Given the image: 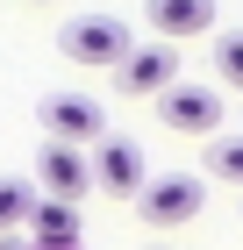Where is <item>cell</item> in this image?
I'll use <instances>...</instances> for the list:
<instances>
[{"label":"cell","mask_w":243,"mask_h":250,"mask_svg":"<svg viewBox=\"0 0 243 250\" xmlns=\"http://www.w3.org/2000/svg\"><path fill=\"white\" fill-rule=\"evenodd\" d=\"M43 129L65 150H93L100 136H108V107L93 93H43Z\"/></svg>","instance_id":"7a4b0ae2"},{"label":"cell","mask_w":243,"mask_h":250,"mask_svg":"<svg viewBox=\"0 0 243 250\" xmlns=\"http://www.w3.org/2000/svg\"><path fill=\"white\" fill-rule=\"evenodd\" d=\"M86 165H93V179L114 193V200H136V193L150 186V172H143V150H136L129 136H100Z\"/></svg>","instance_id":"5b68a950"},{"label":"cell","mask_w":243,"mask_h":250,"mask_svg":"<svg viewBox=\"0 0 243 250\" xmlns=\"http://www.w3.org/2000/svg\"><path fill=\"white\" fill-rule=\"evenodd\" d=\"M207 172L229 179V186H243V136H215L207 143Z\"/></svg>","instance_id":"8fae6325"},{"label":"cell","mask_w":243,"mask_h":250,"mask_svg":"<svg viewBox=\"0 0 243 250\" xmlns=\"http://www.w3.org/2000/svg\"><path fill=\"white\" fill-rule=\"evenodd\" d=\"M0 250H22V236H7V243H0Z\"/></svg>","instance_id":"4fadbf2b"},{"label":"cell","mask_w":243,"mask_h":250,"mask_svg":"<svg viewBox=\"0 0 243 250\" xmlns=\"http://www.w3.org/2000/svg\"><path fill=\"white\" fill-rule=\"evenodd\" d=\"M143 15H150V29L157 36H207L215 29V0H143Z\"/></svg>","instance_id":"ba28073f"},{"label":"cell","mask_w":243,"mask_h":250,"mask_svg":"<svg viewBox=\"0 0 243 250\" xmlns=\"http://www.w3.org/2000/svg\"><path fill=\"white\" fill-rule=\"evenodd\" d=\"M200 208H207V186L193 172H165V179H150V186L136 193V214H143L150 229H179V222H193Z\"/></svg>","instance_id":"3957f363"},{"label":"cell","mask_w":243,"mask_h":250,"mask_svg":"<svg viewBox=\"0 0 243 250\" xmlns=\"http://www.w3.org/2000/svg\"><path fill=\"white\" fill-rule=\"evenodd\" d=\"M157 115L179 136H215L222 129V93H207V86H172V93H157Z\"/></svg>","instance_id":"8992f818"},{"label":"cell","mask_w":243,"mask_h":250,"mask_svg":"<svg viewBox=\"0 0 243 250\" xmlns=\"http://www.w3.org/2000/svg\"><path fill=\"white\" fill-rule=\"evenodd\" d=\"M215 72H222L229 93H243V29L236 36H215Z\"/></svg>","instance_id":"7c38bea8"},{"label":"cell","mask_w":243,"mask_h":250,"mask_svg":"<svg viewBox=\"0 0 243 250\" xmlns=\"http://www.w3.org/2000/svg\"><path fill=\"white\" fill-rule=\"evenodd\" d=\"M129 43H136V36H129L122 15H79V21L57 29V50H65L72 64H108V72L129 58Z\"/></svg>","instance_id":"6da1fadb"},{"label":"cell","mask_w":243,"mask_h":250,"mask_svg":"<svg viewBox=\"0 0 243 250\" xmlns=\"http://www.w3.org/2000/svg\"><path fill=\"white\" fill-rule=\"evenodd\" d=\"M36 179H43V193H50V200L79 208V200H86V186H93V165H86V150L50 143V150H43V165H36Z\"/></svg>","instance_id":"52a82bcc"},{"label":"cell","mask_w":243,"mask_h":250,"mask_svg":"<svg viewBox=\"0 0 243 250\" xmlns=\"http://www.w3.org/2000/svg\"><path fill=\"white\" fill-rule=\"evenodd\" d=\"M29 208H36V200H29V186H22V179H0V243L29 222Z\"/></svg>","instance_id":"30bf717a"},{"label":"cell","mask_w":243,"mask_h":250,"mask_svg":"<svg viewBox=\"0 0 243 250\" xmlns=\"http://www.w3.org/2000/svg\"><path fill=\"white\" fill-rule=\"evenodd\" d=\"M29 229H36L43 250H72V236H79V208H65V200H36V208H29Z\"/></svg>","instance_id":"9c48e42d"},{"label":"cell","mask_w":243,"mask_h":250,"mask_svg":"<svg viewBox=\"0 0 243 250\" xmlns=\"http://www.w3.org/2000/svg\"><path fill=\"white\" fill-rule=\"evenodd\" d=\"M122 93H172L179 86V50L172 43H129V58L114 64Z\"/></svg>","instance_id":"277c9868"}]
</instances>
